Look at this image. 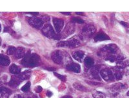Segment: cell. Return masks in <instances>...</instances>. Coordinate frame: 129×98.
<instances>
[{"mask_svg": "<svg viewBox=\"0 0 129 98\" xmlns=\"http://www.w3.org/2000/svg\"><path fill=\"white\" fill-rule=\"evenodd\" d=\"M116 18H117V19H119V20H121V19H122V18H121L120 16H119V15L117 14H116Z\"/></svg>", "mask_w": 129, "mask_h": 98, "instance_id": "603a6c76", "label": "cell"}, {"mask_svg": "<svg viewBox=\"0 0 129 98\" xmlns=\"http://www.w3.org/2000/svg\"><path fill=\"white\" fill-rule=\"evenodd\" d=\"M94 30H95V28L92 25H87V26H85L84 28L83 32H85V34H86V36H92L94 34Z\"/></svg>", "mask_w": 129, "mask_h": 98, "instance_id": "9c48e42d", "label": "cell"}, {"mask_svg": "<svg viewBox=\"0 0 129 98\" xmlns=\"http://www.w3.org/2000/svg\"><path fill=\"white\" fill-rule=\"evenodd\" d=\"M29 22L32 26H34V27H36V28H40V26L43 25V21L38 18H30Z\"/></svg>", "mask_w": 129, "mask_h": 98, "instance_id": "52a82bcc", "label": "cell"}, {"mask_svg": "<svg viewBox=\"0 0 129 98\" xmlns=\"http://www.w3.org/2000/svg\"><path fill=\"white\" fill-rule=\"evenodd\" d=\"M63 98H72V97L70 96H65V97H63Z\"/></svg>", "mask_w": 129, "mask_h": 98, "instance_id": "484cf974", "label": "cell"}, {"mask_svg": "<svg viewBox=\"0 0 129 98\" xmlns=\"http://www.w3.org/2000/svg\"><path fill=\"white\" fill-rule=\"evenodd\" d=\"M75 30V28L74 25L72 24H70L67 25L66 28L64 29V31L62 33V38H67V36H69V35H71V34L74 33Z\"/></svg>", "mask_w": 129, "mask_h": 98, "instance_id": "3957f363", "label": "cell"}, {"mask_svg": "<svg viewBox=\"0 0 129 98\" xmlns=\"http://www.w3.org/2000/svg\"><path fill=\"white\" fill-rule=\"evenodd\" d=\"M14 98H23V97L21 96V95H16V96Z\"/></svg>", "mask_w": 129, "mask_h": 98, "instance_id": "cb8c5ba5", "label": "cell"}, {"mask_svg": "<svg viewBox=\"0 0 129 98\" xmlns=\"http://www.w3.org/2000/svg\"><path fill=\"white\" fill-rule=\"evenodd\" d=\"M121 25H123V26H125V27H127V28L129 27V24L128 23L124 22V21H121Z\"/></svg>", "mask_w": 129, "mask_h": 98, "instance_id": "44dd1931", "label": "cell"}, {"mask_svg": "<svg viewBox=\"0 0 129 98\" xmlns=\"http://www.w3.org/2000/svg\"><path fill=\"white\" fill-rule=\"evenodd\" d=\"M30 82H27L23 86L22 88H21V90L23 92H28L30 89Z\"/></svg>", "mask_w": 129, "mask_h": 98, "instance_id": "9a60e30c", "label": "cell"}, {"mask_svg": "<svg viewBox=\"0 0 129 98\" xmlns=\"http://www.w3.org/2000/svg\"><path fill=\"white\" fill-rule=\"evenodd\" d=\"M73 21H74V22L78 23H79V24L83 23H84V21L83 20V19H80V18H74Z\"/></svg>", "mask_w": 129, "mask_h": 98, "instance_id": "e0dca14e", "label": "cell"}, {"mask_svg": "<svg viewBox=\"0 0 129 98\" xmlns=\"http://www.w3.org/2000/svg\"><path fill=\"white\" fill-rule=\"evenodd\" d=\"M43 32L44 33L45 35L48 37H53L56 35L54 31L50 25H47L45 26L43 30Z\"/></svg>", "mask_w": 129, "mask_h": 98, "instance_id": "277c9868", "label": "cell"}, {"mask_svg": "<svg viewBox=\"0 0 129 98\" xmlns=\"http://www.w3.org/2000/svg\"><path fill=\"white\" fill-rule=\"evenodd\" d=\"M109 40V37L107 36V35L104 34H100L97 36L95 38V41H103V40Z\"/></svg>", "mask_w": 129, "mask_h": 98, "instance_id": "4fadbf2b", "label": "cell"}, {"mask_svg": "<svg viewBox=\"0 0 129 98\" xmlns=\"http://www.w3.org/2000/svg\"><path fill=\"white\" fill-rule=\"evenodd\" d=\"M87 83L88 85H101V83L98 82H95V81H87Z\"/></svg>", "mask_w": 129, "mask_h": 98, "instance_id": "ffe728a7", "label": "cell"}, {"mask_svg": "<svg viewBox=\"0 0 129 98\" xmlns=\"http://www.w3.org/2000/svg\"><path fill=\"white\" fill-rule=\"evenodd\" d=\"M2 36H3V38H4L5 40H6V41H8V40H9V39H11V37H10V36H9L8 34H3V35H2Z\"/></svg>", "mask_w": 129, "mask_h": 98, "instance_id": "d6986e66", "label": "cell"}, {"mask_svg": "<svg viewBox=\"0 0 129 98\" xmlns=\"http://www.w3.org/2000/svg\"><path fill=\"white\" fill-rule=\"evenodd\" d=\"M53 22H54V27L56 28V31L57 32H60L63 26V21L61 20V19H57V18H55L53 20Z\"/></svg>", "mask_w": 129, "mask_h": 98, "instance_id": "8992f818", "label": "cell"}, {"mask_svg": "<svg viewBox=\"0 0 129 98\" xmlns=\"http://www.w3.org/2000/svg\"><path fill=\"white\" fill-rule=\"evenodd\" d=\"M68 70H71V71H73L74 72H76V73H79L81 71V67L78 64L76 63H71V64H69L67 67Z\"/></svg>", "mask_w": 129, "mask_h": 98, "instance_id": "ba28073f", "label": "cell"}, {"mask_svg": "<svg viewBox=\"0 0 129 98\" xmlns=\"http://www.w3.org/2000/svg\"><path fill=\"white\" fill-rule=\"evenodd\" d=\"M79 45V42L76 38H71V40L66 41H61L57 43V47H77Z\"/></svg>", "mask_w": 129, "mask_h": 98, "instance_id": "6da1fadb", "label": "cell"}, {"mask_svg": "<svg viewBox=\"0 0 129 98\" xmlns=\"http://www.w3.org/2000/svg\"><path fill=\"white\" fill-rule=\"evenodd\" d=\"M85 63L86 64V66L88 67H90L93 65L94 64V61L92 58L90 57H87V58L85 59Z\"/></svg>", "mask_w": 129, "mask_h": 98, "instance_id": "5bb4252c", "label": "cell"}, {"mask_svg": "<svg viewBox=\"0 0 129 98\" xmlns=\"http://www.w3.org/2000/svg\"><path fill=\"white\" fill-rule=\"evenodd\" d=\"M61 13L64 14H67V15H71V12H61Z\"/></svg>", "mask_w": 129, "mask_h": 98, "instance_id": "d4e9b609", "label": "cell"}, {"mask_svg": "<svg viewBox=\"0 0 129 98\" xmlns=\"http://www.w3.org/2000/svg\"><path fill=\"white\" fill-rule=\"evenodd\" d=\"M101 77H102L105 80L107 81H109L113 80V79H114V77H113L112 72L108 69H104V70H101Z\"/></svg>", "mask_w": 129, "mask_h": 98, "instance_id": "7a4b0ae2", "label": "cell"}, {"mask_svg": "<svg viewBox=\"0 0 129 98\" xmlns=\"http://www.w3.org/2000/svg\"><path fill=\"white\" fill-rule=\"evenodd\" d=\"M41 90H42V88H41V86H38V87H37V89L36 90L37 92H40V91H41Z\"/></svg>", "mask_w": 129, "mask_h": 98, "instance_id": "7402d4cb", "label": "cell"}, {"mask_svg": "<svg viewBox=\"0 0 129 98\" xmlns=\"http://www.w3.org/2000/svg\"><path fill=\"white\" fill-rule=\"evenodd\" d=\"M14 26L17 30H20L21 28V25L20 22H16L14 24Z\"/></svg>", "mask_w": 129, "mask_h": 98, "instance_id": "ac0fdd59", "label": "cell"}, {"mask_svg": "<svg viewBox=\"0 0 129 98\" xmlns=\"http://www.w3.org/2000/svg\"><path fill=\"white\" fill-rule=\"evenodd\" d=\"M74 87L76 89L78 90L79 91H82V92H87V89L85 88V86L83 85H81L79 83H75L73 84Z\"/></svg>", "mask_w": 129, "mask_h": 98, "instance_id": "8fae6325", "label": "cell"}, {"mask_svg": "<svg viewBox=\"0 0 129 98\" xmlns=\"http://www.w3.org/2000/svg\"><path fill=\"white\" fill-rule=\"evenodd\" d=\"M72 54H73V57H74V59H76V60L79 61H81L84 57V55H85L84 52L82 51L75 52Z\"/></svg>", "mask_w": 129, "mask_h": 98, "instance_id": "30bf717a", "label": "cell"}, {"mask_svg": "<svg viewBox=\"0 0 129 98\" xmlns=\"http://www.w3.org/2000/svg\"><path fill=\"white\" fill-rule=\"evenodd\" d=\"M92 94V96L94 98H105V95L103 94V92H99V91H93Z\"/></svg>", "mask_w": 129, "mask_h": 98, "instance_id": "7c38bea8", "label": "cell"}, {"mask_svg": "<svg viewBox=\"0 0 129 98\" xmlns=\"http://www.w3.org/2000/svg\"><path fill=\"white\" fill-rule=\"evenodd\" d=\"M126 95H127V96H129V90L128 91V92L126 93Z\"/></svg>", "mask_w": 129, "mask_h": 98, "instance_id": "4316f807", "label": "cell"}, {"mask_svg": "<svg viewBox=\"0 0 129 98\" xmlns=\"http://www.w3.org/2000/svg\"><path fill=\"white\" fill-rule=\"evenodd\" d=\"M52 58L53 61L57 64H61L63 62L61 55L59 51H56L53 52L52 54Z\"/></svg>", "mask_w": 129, "mask_h": 98, "instance_id": "5b68a950", "label": "cell"}, {"mask_svg": "<svg viewBox=\"0 0 129 98\" xmlns=\"http://www.w3.org/2000/svg\"><path fill=\"white\" fill-rule=\"evenodd\" d=\"M54 75L56 76V77H57L58 78H59L61 80L63 81H66V77H65L64 76H62V75L59 74H57V73H56V72L54 73Z\"/></svg>", "mask_w": 129, "mask_h": 98, "instance_id": "2e32d148", "label": "cell"}]
</instances>
